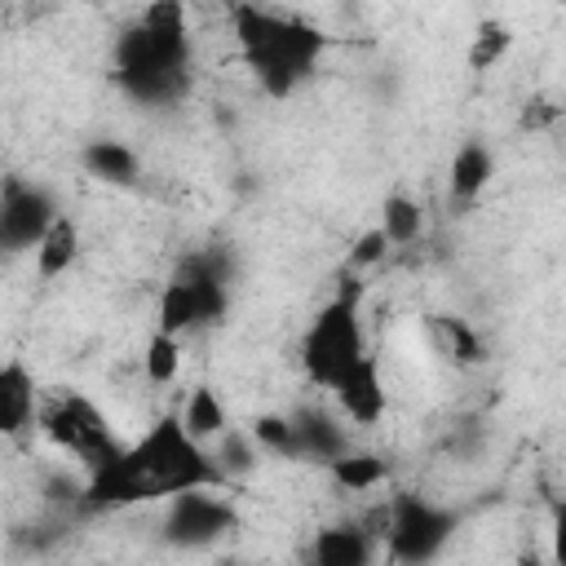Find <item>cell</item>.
<instances>
[{"label":"cell","instance_id":"cell-11","mask_svg":"<svg viewBox=\"0 0 566 566\" xmlns=\"http://www.w3.org/2000/svg\"><path fill=\"white\" fill-rule=\"evenodd\" d=\"M371 562H376V535L367 526L340 522L314 535V566H371Z\"/></svg>","mask_w":566,"mask_h":566},{"label":"cell","instance_id":"cell-10","mask_svg":"<svg viewBox=\"0 0 566 566\" xmlns=\"http://www.w3.org/2000/svg\"><path fill=\"white\" fill-rule=\"evenodd\" d=\"M40 416L35 380L22 363H0V438H18Z\"/></svg>","mask_w":566,"mask_h":566},{"label":"cell","instance_id":"cell-20","mask_svg":"<svg viewBox=\"0 0 566 566\" xmlns=\"http://www.w3.org/2000/svg\"><path fill=\"white\" fill-rule=\"evenodd\" d=\"M142 367H146L150 385H172V380H177V371H181V340H177V336L155 332V336L146 340Z\"/></svg>","mask_w":566,"mask_h":566},{"label":"cell","instance_id":"cell-3","mask_svg":"<svg viewBox=\"0 0 566 566\" xmlns=\"http://www.w3.org/2000/svg\"><path fill=\"white\" fill-rule=\"evenodd\" d=\"M230 18H234V35L243 44L248 66L256 71L270 97H287L314 71V57L323 53V35L310 22L261 9V4H239Z\"/></svg>","mask_w":566,"mask_h":566},{"label":"cell","instance_id":"cell-12","mask_svg":"<svg viewBox=\"0 0 566 566\" xmlns=\"http://www.w3.org/2000/svg\"><path fill=\"white\" fill-rule=\"evenodd\" d=\"M292 424H296V447H301V455H314V460H327V464L345 455V429H340L327 411L305 407V411L292 416Z\"/></svg>","mask_w":566,"mask_h":566},{"label":"cell","instance_id":"cell-4","mask_svg":"<svg viewBox=\"0 0 566 566\" xmlns=\"http://www.w3.org/2000/svg\"><path fill=\"white\" fill-rule=\"evenodd\" d=\"M358 358H367L358 310H354V301H340L336 296V301H327L314 314V323H310V332L301 340V363H305V371H310L314 385H327L332 389Z\"/></svg>","mask_w":566,"mask_h":566},{"label":"cell","instance_id":"cell-7","mask_svg":"<svg viewBox=\"0 0 566 566\" xmlns=\"http://www.w3.org/2000/svg\"><path fill=\"white\" fill-rule=\"evenodd\" d=\"M234 526V509L217 486H199V491H181L172 495L164 535L181 548H203L212 539H221Z\"/></svg>","mask_w":566,"mask_h":566},{"label":"cell","instance_id":"cell-17","mask_svg":"<svg viewBox=\"0 0 566 566\" xmlns=\"http://www.w3.org/2000/svg\"><path fill=\"white\" fill-rule=\"evenodd\" d=\"M491 172H495L491 150H486L482 142H469V146H460L455 159H451V190H455L460 199H473V195L491 181Z\"/></svg>","mask_w":566,"mask_h":566},{"label":"cell","instance_id":"cell-1","mask_svg":"<svg viewBox=\"0 0 566 566\" xmlns=\"http://www.w3.org/2000/svg\"><path fill=\"white\" fill-rule=\"evenodd\" d=\"M217 486L226 491L212 455L181 429L177 416L155 420L142 442L119 447L115 460L88 473V504L93 509H115V504H146V500H172L181 491Z\"/></svg>","mask_w":566,"mask_h":566},{"label":"cell","instance_id":"cell-16","mask_svg":"<svg viewBox=\"0 0 566 566\" xmlns=\"http://www.w3.org/2000/svg\"><path fill=\"white\" fill-rule=\"evenodd\" d=\"M195 323H203L199 296H195V287H190L186 279H172V283L159 292V327H155V332L181 340V332H190Z\"/></svg>","mask_w":566,"mask_h":566},{"label":"cell","instance_id":"cell-27","mask_svg":"<svg viewBox=\"0 0 566 566\" xmlns=\"http://www.w3.org/2000/svg\"><path fill=\"white\" fill-rule=\"evenodd\" d=\"M221 566H239V562H221Z\"/></svg>","mask_w":566,"mask_h":566},{"label":"cell","instance_id":"cell-26","mask_svg":"<svg viewBox=\"0 0 566 566\" xmlns=\"http://www.w3.org/2000/svg\"><path fill=\"white\" fill-rule=\"evenodd\" d=\"M442 327L451 332V340H455V354H460V358H469V363H473V358H482V345L469 336V327H464V323H455V318H442Z\"/></svg>","mask_w":566,"mask_h":566},{"label":"cell","instance_id":"cell-2","mask_svg":"<svg viewBox=\"0 0 566 566\" xmlns=\"http://www.w3.org/2000/svg\"><path fill=\"white\" fill-rule=\"evenodd\" d=\"M115 66L119 84L137 102H172L190 84V35H186V4L164 0L142 13L133 31L119 35L115 44Z\"/></svg>","mask_w":566,"mask_h":566},{"label":"cell","instance_id":"cell-8","mask_svg":"<svg viewBox=\"0 0 566 566\" xmlns=\"http://www.w3.org/2000/svg\"><path fill=\"white\" fill-rule=\"evenodd\" d=\"M53 217H57V203L49 199V190L9 181L0 195V248L4 252L35 248L44 239V230L53 226Z\"/></svg>","mask_w":566,"mask_h":566},{"label":"cell","instance_id":"cell-19","mask_svg":"<svg viewBox=\"0 0 566 566\" xmlns=\"http://www.w3.org/2000/svg\"><path fill=\"white\" fill-rule=\"evenodd\" d=\"M208 455H212V464H217L221 482H230V478H243V473H252L261 451H256L252 433H243V429H226Z\"/></svg>","mask_w":566,"mask_h":566},{"label":"cell","instance_id":"cell-23","mask_svg":"<svg viewBox=\"0 0 566 566\" xmlns=\"http://www.w3.org/2000/svg\"><path fill=\"white\" fill-rule=\"evenodd\" d=\"M509 49H513V31H509L504 22H482L478 35H473V49H469V66H473V71H486V66H495Z\"/></svg>","mask_w":566,"mask_h":566},{"label":"cell","instance_id":"cell-24","mask_svg":"<svg viewBox=\"0 0 566 566\" xmlns=\"http://www.w3.org/2000/svg\"><path fill=\"white\" fill-rule=\"evenodd\" d=\"M385 248H389L385 234H380V230H367V234L349 248V265H376V261L385 256Z\"/></svg>","mask_w":566,"mask_h":566},{"label":"cell","instance_id":"cell-9","mask_svg":"<svg viewBox=\"0 0 566 566\" xmlns=\"http://www.w3.org/2000/svg\"><path fill=\"white\" fill-rule=\"evenodd\" d=\"M332 394H336L340 416L354 420V424H376V420L385 416V385H380V367H376L371 354L358 358V363L332 385Z\"/></svg>","mask_w":566,"mask_h":566},{"label":"cell","instance_id":"cell-28","mask_svg":"<svg viewBox=\"0 0 566 566\" xmlns=\"http://www.w3.org/2000/svg\"><path fill=\"white\" fill-rule=\"evenodd\" d=\"M531 566H535V562H531Z\"/></svg>","mask_w":566,"mask_h":566},{"label":"cell","instance_id":"cell-14","mask_svg":"<svg viewBox=\"0 0 566 566\" xmlns=\"http://www.w3.org/2000/svg\"><path fill=\"white\" fill-rule=\"evenodd\" d=\"M75 252H80V226L71 221V217H53V226L44 230V239L35 243V270H40V279H57V274H66L71 270V261H75Z\"/></svg>","mask_w":566,"mask_h":566},{"label":"cell","instance_id":"cell-21","mask_svg":"<svg viewBox=\"0 0 566 566\" xmlns=\"http://www.w3.org/2000/svg\"><path fill=\"white\" fill-rule=\"evenodd\" d=\"M252 442H256V451H274V455L301 460V447H296V424H292V416H261V420L252 424Z\"/></svg>","mask_w":566,"mask_h":566},{"label":"cell","instance_id":"cell-13","mask_svg":"<svg viewBox=\"0 0 566 566\" xmlns=\"http://www.w3.org/2000/svg\"><path fill=\"white\" fill-rule=\"evenodd\" d=\"M80 159H84V168H88L97 181H111V186H133V181H137V172H142L137 150H133V146H124V142H111V137L88 142Z\"/></svg>","mask_w":566,"mask_h":566},{"label":"cell","instance_id":"cell-15","mask_svg":"<svg viewBox=\"0 0 566 566\" xmlns=\"http://www.w3.org/2000/svg\"><path fill=\"white\" fill-rule=\"evenodd\" d=\"M181 429H186L199 447H203V442H217V438L230 429V416H226V402L217 398V389H208V385L190 389L186 411H181Z\"/></svg>","mask_w":566,"mask_h":566},{"label":"cell","instance_id":"cell-18","mask_svg":"<svg viewBox=\"0 0 566 566\" xmlns=\"http://www.w3.org/2000/svg\"><path fill=\"white\" fill-rule=\"evenodd\" d=\"M376 230L385 234V243L407 248V243H416V239H420V230H424V212H420V203H416L411 195H389Z\"/></svg>","mask_w":566,"mask_h":566},{"label":"cell","instance_id":"cell-5","mask_svg":"<svg viewBox=\"0 0 566 566\" xmlns=\"http://www.w3.org/2000/svg\"><path fill=\"white\" fill-rule=\"evenodd\" d=\"M44 429L53 442H62L71 455H80L88 469H102L106 460L119 455V447L111 442V429L102 420V411L88 402V398H57L49 411H44Z\"/></svg>","mask_w":566,"mask_h":566},{"label":"cell","instance_id":"cell-25","mask_svg":"<svg viewBox=\"0 0 566 566\" xmlns=\"http://www.w3.org/2000/svg\"><path fill=\"white\" fill-rule=\"evenodd\" d=\"M557 115H562V111L553 106V97L535 93V97L526 102V111H522V128H548V124H553Z\"/></svg>","mask_w":566,"mask_h":566},{"label":"cell","instance_id":"cell-6","mask_svg":"<svg viewBox=\"0 0 566 566\" xmlns=\"http://www.w3.org/2000/svg\"><path fill=\"white\" fill-rule=\"evenodd\" d=\"M451 535V513L416 500V495H402L394 509H389V526H385V548L407 562V566H420L429 562Z\"/></svg>","mask_w":566,"mask_h":566},{"label":"cell","instance_id":"cell-22","mask_svg":"<svg viewBox=\"0 0 566 566\" xmlns=\"http://www.w3.org/2000/svg\"><path fill=\"white\" fill-rule=\"evenodd\" d=\"M332 478L345 486V491H367V486H376L380 478H385V460L380 455H340V460H332Z\"/></svg>","mask_w":566,"mask_h":566}]
</instances>
